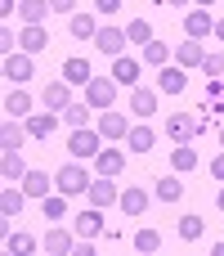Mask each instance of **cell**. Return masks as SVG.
<instances>
[{
  "label": "cell",
  "instance_id": "39",
  "mask_svg": "<svg viewBox=\"0 0 224 256\" xmlns=\"http://www.w3.org/2000/svg\"><path fill=\"white\" fill-rule=\"evenodd\" d=\"M202 72L207 76H224V54H207L202 58Z\"/></svg>",
  "mask_w": 224,
  "mask_h": 256
},
{
  "label": "cell",
  "instance_id": "14",
  "mask_svg": "<svg viewBox=\"0 0 224 256\" xmlns=\"http://www.w3.org/2000/svg\"><path fill=\"white\" fill-rule=\"evenodd\" d=\"M130 112H139V117H153V112H157V90H148V86H135V90H130Z\"/></svg>",
  "mask_w": 224,
  "mask_h": 256
},
{
  "label": "cell",
  "instance_id": "32",
  "mask_svg": "<svg viewBox=\"0 0 224 256\" xmlns=\"http://www.w3.org/2000/svg\"><path fill=\"white\" fill-rule=\"evenodd\" d=\"M63 122H67L72 130L90 126V104H85V99H81V104H67V108H63Z\"/></svg>",
  "mask_w": 224,
  "mask_h": 256
},
{
  "label": "cell",
  "instance_id": "28",
  "mask_svg": "<svg viewBox=\"0 0 224 256\" xmlns=\"http://www.w3.org/2000/svg\"><path fill=\"white\" fill-rule=\"evenodd\" d=\"M22 198H27V189H13V184L0 194V212H4V220H13V216L22 212Z\"/></svg>",
  "mask_w": 224,
  "mask_h": 256
},
{
  "label": "cell",
  "instance_id": "40",
  "mask_svg": "<svg viewBox=\"0 0 224 256\" xmlns=\"http://www.w3.org/2000/svg\"><path fill=\"white\" fill-rule=\"evenodd\" d=\"M13 40H18V36H13V32L4 27V32H0V50H4V54H13Z\"/></svg>",
  "mask_w": 224,
  "mask_h": 256
},
{
  "label": "cell",
  "instance_id": "50",
  "mask_svg": "<svg viewBox=\"0 0 224 256\" xmlns=\"http://www.w3.org/2000/svg\"><path fill=\"white\" fill-rule=\"evenodd\" d=\"M220 148H224V126H220Z\"/></svg>",
  "mask_w": 224,
  "mask_h": 256
},
{
  "label": "cell",
  "instance_id": "49",
  "mask_svg": "<svg viewBox=\"0 0 224 256\" xmlns=\"http://www.w3.org/2000/svg\"><path fill=\"white\" fill-rule=\"evenodd\" d=\"M198 4H202V9H207V4H216V0H198Z\"/></svg>",
  "mask_w": 224,
  "mask_h": 256
},
{
  "label": "cell",
  "instance_id": "42",
  "mask_svg": "<svg viewBox=\"0 0 224 256\" xmlns=\"http://www.w3.org/2000/svg\"><path fill=\"white\" fill-rule=\"evenodd\" d=\"M49 4H54V14H72V4H76V0H49Z\"/></svg>",
  "mask_w": 224,
  "mask_h": 256
},
{
  "label": "cell",
  "instance_id": "34",
  "mask_svg": "<svg viewBox=\"0 0 224 256\" xmlns=\"http://www.w3.org/2000/svg\"><path fill=\"white\" fill-rule=\"evenodd\" d=\"M171 166H175V171H193V166H198V148H193V144H180V148L171 153Z\"/></svg>",
  "mask_w": 224,
  "mask_h": 256
},
{
  "label": "cell",
  "instance_id": "22",
  "mask_svg": "<svg viewBox=\"0 0 224 256\" xmlns=\"http://www.w3.org/2000/svg\"><path fill=\"white\" fill-rule=\"evenodd\" d=\"M22 140H27V126H18V122H4V126H0V148H4V153H18Z\"/></svg>",
  "mask_w": 224,
  "mask_h": 256
},
{
  "label": "cell",
  "instance_id": "35",
  "mask_svg": "<svg viewBox=\"0 0 224 256\" xmlns=\"http://www.w3.org/2000/svg\"><path fill=\"white\" fill-rule=\"evenodd\" d=\"M126 36H130L135 45H148V40H157V36H153V22H148V18H135V22L126 27Z\"/></svg>",
  "mask_w": 224,
  "mask_h": 256
},
{
  "label": "cell",
  "instance_id": "18",
  "mask_svg": "<svg viewBox=\"0 0 224 256\" xmlns=\"http://www.w3.org/2000/svg\"><path fill=\"white\" fill-rule=\"evenodd\" d=\"M121 212H126V216H144V212H148V194L135 189V184H126V189H121Z\"/></svg>",
  "mask_w": 224,
  "mask_h": 256
},
{
  "label": "cell",
  "instance_id": "1",
  "mask_svg": "<svg viewBox=\"0 0 224 256\" xmlns=\"http://www.w3.org/2000/svg\"><path fill=\"white\" fill-rule=\"evenodd\" d=\"M99 140H103L99 130L81 126V130H72V135H67V153H72L76 162H81V158H99V153H103V144H99Z\"/></svg>",
  "mask_w": 224,
  "mask_h": 256
},
{
  "label": "cell",
  "instance_id": "21",
  "mask_svg": "<svg viewBox=\"0 0 224 256\" xmlns=\"http://www.w3.org/2000/svg\"><path fill=\"white\" fill-rule=\"evenodd\" d=\"M157 86H162L166 94H180V90L189 86V72H184L180 63H175V68H162V76H157Z\"/></svg>",
  "mask_w": 224,
  "mask_h": 256
},
{
  "label": "cell",
  "instance_id": "7",
  "mask_svg": "<svg viewBox=\"0 0 224 256\" xmlns=\"http://www.w3.org/2000/svg\"><path fill=\"white\" fill-rule=\"evenodd\" d=\"M94 45H99L103 54H112V58H117V54H126V45H130V36H126L121 27H99V36H94Z\"/></svg>",
  "mask_w": 224,
  "mask_h": 256
},
{
  "label": "cell",
  "instance_id": "29",
  "mask_svg": "<svg viewBox=\"0 0 224 256\" xmlns=\"http://www.w3.org/2000/svg\"><path fill=\"white\" fill-rule=\"evenodd\" d=\"M40 212H45V220H63L67 216V194H45L40 198Z\"/></svg>",
  "mask_w": 224,
  "mask_h": 256
},
{
  "label": "cell",
  "instance_id": "44",
  "mask_svg": "<svg viewBox=\"0 0 224 256\" xmlns=\"http://www.w3.org/2000/svg\"><path fill=\"white\" fill-rule=\"evenodd\" d=\"M13 9H18V0H0V14H4V18H9Z\"/></svg>",
  "mask_w": 224,
  "mask_h": 256
},
{
  "label": "cell",
  "instance_id": "31",
  "mask_svg": "<svg viewBox=\"0 0 224 256\" xmlns=\"http://www.w3.org/2000/svg\"><path fill=\"white\" fill-rule=\"evenodd\" d=\"M4 112H9V117H31V94H27V90H13V94L4 99Z\"/></svg>",
  "mask_w": 224,
  "mask_h": 256
},
{
  "label": "cell",
  "instance_id": "23",
  "mask_svg": "<svg viewBox=\"0 0 224 256\" xmlns=\"http://www.w3.org/2000/svg\"><path fill=\"white\" fill-rule=\"evenodd\" d=\"M67 27H72V36H76V40H94V36H99L94 14H72V22H67Z\"/></svg>",
  "mask_w": 224,
  "mask_h": 256
},
{
  "label": "cell",
  "instance_id": "9",
  "mask_svg": "<svg viewBox=\"0 0 224 256\" xmlns=\"http://www.w3.org/2000/svg\"><path fill=\"white\" fill-rule=\"evenodd\" d=\"M18 45H22V54H36V50H45V45H49V36H45V22H27V27L18 32Z\"/></svg>",
  "mask_w": 224,
  "mask_h": 256
},
{
  "label": "cell",
  "instance_id": "37",
  "mask_svg": "<svg viewBox=\"0 0 224 256\" xmlns=\"http://www.w3.org/2000/svg\"><path fill=\"white\" fill-rule=\"evenodd\" d=\"M4 248H9L13 256H27V252H36V238H31V234H9Z\"/></svg>",
  "mask_w": 224,
  "mask_h": 256
},
{
  "label": "cell",
  "instance_id": "15",
  "mask_svg": "<svg viewBox=\"0 0 224 256\" xmlns=\"http://www.w3.org/2000/svg\"><path fill=\"white\" fill-rule=\"evenodd\" d=\"M99 135H103V140H126V135H130V126H126V117H121V112H112V108H108V112L99 117Z\"/></svg>",
  "mask_w": 224,
  "mask_h": 256
},
{
  "label": "cell",
  "instance_id": "4",
  "mask_svg": "<svg viewBox=\"0 0 224 256\" xmlns=\"http://www.w3.org/2000/svg\"><path fill=\"white\" fill-rule=\"evenodd\" d=\"M166 135L175 144H193V135H202V126H198L193 112H175V117H166Z\"/></svg>",
  "mask_w": 224,
  "mask_h": 256
},
{
  "label": "cell",
  "instance_id": "2",
  "mask_svg": "<svg viewBox=\"0 0 224 256\" xmlns=\"http://www.w3.org/2000/svg\"><path fill=\"white\" fill-rule=\"evenodd\" d=\"M54 180H58V194H67V198L90 189V171H85L81 162H67V166H58V176H54Z\"/></svg>",
  "mask_w": 224,
  "mask_h": 256
},
{
  "label": "cell",
  "instance_id": "26",
  "mask_svg": "<svg viewBox=\"0 0 224 256\" xmlns=\"http://www.w3.org/2000/svg\"><path fill=\"white\" fill-rule=\"evenodd\" d=\"M49 184H54V180H49L45 171H27V176H22V189H27V198H45V194H49Z\"/></svg>",
  "mask_w": 224,
  "mask_h": 256
},
{
  "label": "cell",
  "instance_id": "47",
  "mask_svg": "<svg viewBox=\"0 0 224 256\" xmlns=\"http://www.w3.org/2000/svg\"><path fill=\"white\" fill-rule=\"evenodd\" d=\"M216 202H220V212H224V189H220V198H216Z\"/></svg>",
  "mask_w": 224,
  "mask_h": 256
},
{
  "label": "cell",
  "instance_id": "38",
  "mask_svg": "<svg viewBox=\"0 0 224 256\" xmlns=\"http://www.w3.org/2000/svg\"><path fill=\"white\" fill-rule=\"evenodd\" d=\"M135 248H139V252H157V248H162V234H157V230H139V234H135Z\"/></svg>",
  "mask_w": 224,
  "mask_h": 256
},
{
  "label": "cell",
  "instance_id": "5",
  "mask_svg": "<svg viewBox=\"0 0 224 256\" xmlns=\"http://www.w3.org/2000/svg\"><path fill=\"white\" fill-rule=\"evenodd\" d=\"M184 32H189V40H202V36H216V18L198 4L193 14H184Z\"/></svg>",
  "mask_w": 224,
  "mask_h": 256
},
{
  "label": "cell",
  "instance_id": "33",
  "mask_svg": "<svg viewBox=\"0 0 224 256\" xmlns=\"http://www.w3.org/2000/svg\"><path fill=\"white\" fill-rule=\"evenodd\" d=\"M202 234H207V220L202 216H180V238L184 243H198Z\"/></svg>",
  "mask_w": 224,
  "mask_h": 256
},
{
  "label": "cell",
  "instance_id": "16",
  "mask_svg": "<svg viewBox=\"0 0 224 256\" xmlns=\"http://www.w3.org/2000/svg\"><path fill=\"white\" fill-rule=\"evenodd\" d=\"M4 76L22 86V81L31 76V54H4Z\"/></svg>",
  "mask_w": 224,
  "mask_h": 256
},
{
  "label": "cell",
  "instance_id": "20",
  "mask_svg": "<svg viewBox=\"0 0 224 256\" xmlns=\"http://www.w3.org/2000/svg\"><path fill=\"white\" fill-rule=\"evenodd\" d=\"M63 81H72V86H90L94 72H90L85 58H67V63H63Z\"/></svg>",
  "mask_w": 224,
  "mask_h": 256
},
{
  "label": "cell",
  "instance_id": "19",
  "mask_svg": "<svg viewBox=\"0 0 224 256\" xmlns=\"http://www.w3.org/2000/svg\"><path fill=\"white\" fill-rule=\"evenodd\" d=\"M202 58H207L202 40H184V45L175 50V63H180V68H202Z\"/></svg>",
  "mask_w": 224,
  "mask_h": 256
},
{
  "label": "cell",
  "instance_id": "30",
  "mask_svg": "<svg viewBox=\"0 0 224 256\" xmlns=\"http://www.w3.org/2000/svg\"><path fill=\"white\" fill-rule=\"evenodd\" d=\"M166 58H171V45L166 40H148L144 45V63L148 68H166Z\"/></svg>",
  "mask_w": 224,
  "mask_h": 256
},
{
  "label": "cell",
  "instance_id": "43",
  "mask_svg": "<svg viewBox=\"0 0 224 256\" xmlns=\"http://www.w3.org/2000/svg\"><path fill=\"white\" fill-rule=\"evenodd\" d=\"M211 176H216V180H224V153L216 158V162H211Z\"/></svg>",
  "mask_w": 224,
  "mask_h": 256
},
{
  "label": "cell",
  "instance_id": "46",
  "mask_svg": "<svg viewBox=\"0 0 224 256\" xmlns=\"http://www.w3.org/2000/svg\"><path fill=\"white\" fill-rule=\"evenodd\" d=\"M211 256H224V243H216V248H211Z\"/></svg>",
  "mask_w": 224,
  "mask_h": 256
},
{
  "label": "cell",
  "instance_id": "41",
  "mask_svg": "<svg viewBox=\"0 0 224 256\" xmlns=\"http://www.w3.org/2000/svg\"><path fill=\"white\" fill-rule=\"evenodd\" d=\"M94 9H99V14H117V9H121V0H94Z\"/></svg>",
  "mask_w": 224,
  "mask_h": 256
},
{
  "label": "cell",
  "instance_id": "45",
  "mask_svg": "<svg viewBox=\"0 0 224 256\" xmlns=\"http://www.w3.org/2000/svg\"><path fill=\"white\" fill-rule=\"evenodd\" d=\"M216 36H220V40H224V18H216Z\"/></svg>",
  "mask_w": 224,
  "mask_h": 256
},
{
  "label": "cell",
  "instance_id": "25",
  "mask_svg": "<svg viewBox=\"0 0 224 256\" xmlns=\"http://www.w3.org/2000/svg\"><path fill=\"white\" fill-rule=\"evenodd\" d=\"M49 0H18V14H22V22H45L49 18Z\"/></svg>",
  "mask_w": 224,
  "mask_h": 256
},
{
  "label": "cell",
  "instance_id": "36",
  "mask_svg": "<svg viewBox=\"0 0 224 256\" xmlns=\"http://www.w3.org/2000/svg\"><path fill=\"white\" fill-rule=\"evenodd\" d=\"M0 171H4V180H9V184L27 176V166H22V158H18V153H4V162H0Z\"/></svg>",
  "mask_w": 224,
  "mask_h": 256
},
{
  "label": "cell",
  "instance_id": "8",
  "mask_svg": "<svg viewBox=\"0 0 224 256\" xmlns=\"http://www.w3.org/2000/svg\"><path fill=\"white\" fill-rule=\"evenodd\" d=\"M99 234H108V225H103V216H99V207L90 202L81 216H76V238H99Z\"/></svg>",
  "mask_w": 224,
  "mask_h": 256
},
{
  "label": "cell",
  "instance_id": "3",
  "mask_svg": "<svg viewBox=\"0 0 224 256\" xmlns=\"http://www.w3.org/2000/svg\"><path fill=\"white\" fill-rule=\"evenodd\" d=\"M112 99H117V81H112V76H94V81L85 86V104H90V108L108 112V108H112Z\"/></svg>",
  "mask_w": 224,
  "mask_h": 256
},
{
  "label": "cell",
  "instance_id": "24",
  "mask_svg": "<svg viewBox=\"0 0 224 256\" xmlns=\"http://www.w3.org/2000/svg\"><path fill=\"white\" fill-rule=\"evenodd\" d=\"M126 144H130V153H148V148L157 144V135H153V126H130Z\"/></svg>",
  "mask_w": 224,
  "mask_h": 256
},
{
  "label": "cell",
  "instance_id": "13",
  "mask_svg": "<svg viewBox=\"0 0 224 256\" xmlns=\"http://www.w3.org/2000/svg\"><path fill=\"white\" fill-rule=\"evenodd\" d=\"M40 248L49 256H72V248H76V238L67 234V230H49L45 238H40Z\"/></svg>",
  "mask_w": 224,
  "mask_h": 256
},
{
  "label": "cell",
  "instance_id": "11",
  "mask_svg": "<svg viewBox=\"0 0 224 256\" xmlns=\"http://www.w3.org/2000/svg\"><path fill=\"white\" fill-rule=\"evenodd\" d=\"M67 104H72V81H49L45 86V108L49 112H63Z\"/></svg>",
  "mask_w": 224,
  "mask_h": 256
},
{
  "label": "cell",
  "instance_id": "6",
  "mask_svg": "<svg viewBox=\"0 0 224 256\" xmlns=\"http://www.w3.org/2000/svg\"><path fill=\"white\" fill-rule=\"evenodd\" d=\"M85 194H90V202H94V207H112V202H121V189L112 184V176L90 180V189H85Z\"/></svg>",
  "mask_w": 224,
  "mask_h": 256
},
{
  "label": "cell",
  "instance_id": "17",
  "mask_svg": "<svg viewBox=\"0 0 224 256\" xmlns=\"http://www.w3.org/2000/svg\"><path fill=\"white\" fill-rule=\"evenodd\" d=\"M121 166H126V153H121V148H103V153L94 158V171H99V176H121Z\"/></svg>",
  "mask_w": 224,
  "mask_h": 256
},
{
  "label": "cell",
  "instance_id": "27",
  "mask_svg": "<svg viewBox=\"0 0 224 256\" xmlns=\"http://www.w3.org/2000/svg\"><path fill=\"white\" fill-rule=\"evenodd\" d=\"M153 184H157V198H162V202H180V198H184L180 176H162V180H153Z\"/></svg>",
  "mask_w": 224,
  "mask_h": 256
},
{
  "label": "cell",
  "instance_id": "12",
  "mask_svg": "<svg viewBox=\"0 0 224 256\" xmlns=\"http://www.w3.org/2000/svg\"><path fill=\"white\" fill-rule=\"evenodd\" d=\"M58 117H63V112H31V117H27V135H31V140H49L54 126H58Z\"/></svg>",
  "mask_w": 224,
  "mask_h": 256
},
{
  "label": "cell",
  "instance_id": "48",
  "mask_svg": "<svg viewBox=\"0 0 224 256\" xmlns=\"http://www.w3.org/2000/svg\"><path fill=\"white\" fill-rule=\"evenodd\" d=\"M166 4H189V0H166Z\"/></svg>",
  "mask_w": 224,
  "mask_h": 256
},
{
  "label": "cell",
  "instance_id": "10",
  "mask_svg": "<svg viewBox=\"0 0 224 256\" xmlns=\"http://www.w3.org/2000/svg\"><path fill=\"white\" fill-rule=\"evenodd\" d=\"M139 68H144L139 58L117 54V58H112V81H117V86H135V81H139Z\"/></svg>",
  "mask_w": 224,
  "mask_h": 256
}]
</instances>
